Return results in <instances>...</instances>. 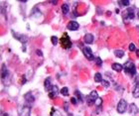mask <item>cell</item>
I'll return each mask as SVG.
<instances>
[{"mask_svg":"<svg viewBox=\"0 0 139 116\" xmlns=\"http://www.w3.org/2000/svg\"><path fill=\"white\" fill-rule=\"evenodd\" d=\"M60 42H61V46L64 48V49L66 50H68V49H71L72 46H73V44H72V41H71V39L69 37V35L67 33H65L63 37H62L60 39Z\"/></svg>","mask_w":139,"mask_h":116,"instance_id":"1","label":"cell"},{"mask_svg":"<svg viewBox=\"0 0 139 116\" xmlns=\"http://www.w3.org/2000/svg\"><path fill=\"white\" fill-rule=\"evenodd\" d=\"M124 70H125V72L130 75H134L136 74V66L135 65L131 62H126L125 65H124Z\"/></svg>","mask_w":139,"mask_h":116,"instance_id":"2","label":"cell"},{"mask_svg":"<svg viewBox=\"0 0 139 116\" xmlns=\"http://www.w3.org/2000/svg\"><path fill=\"white\" fill-rule=\"evenodd\" d=\"M85 98H87V102H88V106L93 105V104H94V101L98 98L97 90L92 91V92H90V93H89V94H88Z\"/></svg>","mask_w":139,"mask_h":116,"instance_id":"3","label":"cell"},{"mask_svg":"<svg viewBox=\"0 0 139 116\" xmlns=\"http://www.w3.org/2000/svg\"><path fill=\"white\" fill-rule=\"evenodd\" d=\"M30 113H31V109L29 106H27V105L20 106V107L18 108V115L19 116H30Z\"/></svg>","mask_w":139,"mask_h":116,"instance_id":"4","label":"cell"},{"mask_svg":"<svg viewBox=\"0 0 139 116\" xmlns=\"http://www.w3.org/2000/svg\"><path fill=\"white\" fill-rule=\"evenodd\" d=\"M116 109H117V112L120 113V114L125 112L126 109H127V102H126V100L125 99H120V100H119Z\"/></svg>","mask_w":139,"mask_h":116,"instance_id":"5","label":"cell"},{"mask_svg":"<svg viewBox=\"0 0 139 116\" xmlns=\"http://www.w3.org/2000/svg\"><path fill=\"white\" fill-rule=\"evenodd\" d=\"M83 53H84V57L87 58L88 61H92V60L94 59L93 54V52H92V49H90L89 47H84L83 48Z\"/></svg>","mask_w":139,"mask_h":116,"instance_id":"6","label":"cell"},{"mask_svg":"<svg viewBox=\"0 0 139 116\" xmlns=\"http://www.w3.org/2000/svg\"><path fill=\"white\" fill-rule=\"evenodd\" d=\"M132 95H133V97L139 98V77H136L135 79V87L133 89Z\"/></svg>","mask_w":139,"mask_h":116,"instance_id":"7","label":"cell"},{"mask_svg":"<svg viewBox=\"0 0 139 116\" xmlns=\"http://www.w3.org/2000/svg\"><path fill=\"white\" fill-rule=\"evenodd\" d=\"M68 29L70 31H76V30H78L80 25H79V23L78 22H76V21H70V23L68 24Z\"/></svg>","mask_w":139,"mask_h":116,"instance_id":"8","label":"cell"},{"mask_svg":"<svg viewBox=\"0 0 139 116\" xmlns=\"http://www.w3.org/2000/svg\"><path fill=\"white\" fill-rule=\"evenodd\" d=\"M13 36L15 37L17 40H19L20 42H22L23 44L24 43H26L27 41H28V37L27 36H25V35H21V34H17V33H14L13 32Z\"/></svg>","mask_w":139,"mask_h":116,"instance_id":"9","label":"cell"},{"mask_svg":"<svg viewBox=\"0 0 139 116\" xmlns=\"http://www.w3.org/2000/svg\"><path fill=\"white\" fill-rule=\"evenodd\" d=\"M93 34H85L84 35V43L85 44H93Z\"/></svg>","mask_w":139,"mask_h":116,"instance_id":"10","label":"cell"},{"mask_svg":"<svg viewBox=\"0 0 139 116\" xmlns=\"http://www.w3.org/2000/svg\"><path fill=\"white\" fill-rule=\"evenodd\" d=\"M57 94H58V87H57V85H54V86H53V88L49 91V97L51 99L56 98Z\"/></svg>","mask_w":139,"mask_h":116,"instance_id":"11","label":"cell"},{"mask_svg":"<svg viewBox=\"0 0 139 116\" xmlns=\"http://www.w3.org/2000/svg\"><path fill=\"white\" fill-rule=\"evenodd\" d=\"M44 86H45V89L46 90H48V91H50L52 88H53V85L52 84V83H51V79L50 77H48V79H46V80H45V83H44Z\"/></svg>","mask_w":139,"mask_h":116,"instance_id":"12","label":"cell"},{"mask_svg":"<svg viewBox=\"0 0 139 116\" xmlns=\"http://www.w3.org/2000/svg\"><path fill=\"white\" fill-rule=\"evenodd\" d=\"M24 98H25V100L27 101V102H34L35 101V97H34V95H33L31 92H28L25 94V96H24Z\"/></svg>","mask_w":139,"mask_h":116,"instance_id":"13","label":"cell"},{"mask_svg":"<svg viewBox=\"0 0 139 116\" xmlns=\"http://www.w3.org/2000/svg\"><path fill=\"white\" fill-rule=\"evenodd\" d=\"M111 67H112L113 70H115V71H117V72H120V71L123 70V66H122L120 64H117V62H114V64H112Z\"/></svg>","mask_w":139,"mask_h":116,"instance_id":"14","label":"cell"},{"mask_svg":"<svg viewBox=\"0 0 139 116\" xmlns=\"http://www.w3.org/2000/svg\"><path fill=\"white\" fill-rule=\"evenodd\" d=\"M137 112H138V108H137V106H136L135 104L132 103V104L129 105V113L135 115Z\"/></svg>","mask_w":139,"mask_h":116,"instance_id":"15","label":"cell"},{"mask_svg":"<svg viewBox=\"0 0 139 116\" xmlns=\"http://www.w3.org/2000/svg\"><path fill=\"white\" fill-rule=\"evenodd\" d=\"M69 11H70V6L68 5V4L64 3L63 5H62V12H63L64 15H66V14H68Z\"/></svg>","mask_w":139,"mask_h":116,"instance_id":"16","label":"cell"},{"mask_svg":"<svg viewBox=\"0 0 139 116\" xmlns=\"http://www.w3.org/2000/svg\"><path fill=\"white\" fill-rule=\"evenodd\" d=\"M94 81H95V83H101V81H102V75H101V74L97 72V74L94 75Z\"/></svg>","mask_w":139,"mask_h":116,"instance_id":"17","label":"cell"},{"mask_svg":"<svg viewBox=\"0 0 139 116\" xmlns=\"http://www.w3.org/2000/svg\"><path fill=\"white\" fill-rule=\"evenodd\" d=\"M126 18H128V19H133L134 18V12H133L132 9H128V10H127Z\"/></svg>","mask_w":139,"mask_h":116,"instance_id":"18","label":"cell"},{"mask_svg":"<svg viewBox=\"0 0 139 116\" xmlns=\"http://www.w3.org/2000/svg\"><path fill=\"white\" fill-rule=\"evenodd\" d=\"M114 55H115L117 58H122L124 56V52L121 50H115L114 51Z\"/></svg>","mask_w":139,"mask_h":116,"instance_id":"19","label":"cell"},{"mask_svg":"<svg viewBox=\"0 0 139 116\" xmlns=\"http://www.w3.org/2000/svg\"><path fill=\"white\" fill-rule=\"evenodd\" d=\"M75 94L76 95V97H78V100L80 101V102H83L84 101V97H83V95H81V93L80 92L79 90H76L75 91Z\"/></svg>","mask_w":139,"mask_h":116,"instance_id":"20","label":"cell"},{"mask_svg":"<svg viewBox=\"0 0 139 116\" xmlns=\"http://www.w3.org/2000/svg\"><path fill=\"white\" fill-rule=\"evenodd\" d=\"M61 93L65 96H68L69 95V88L67 87V86H65V87H63L61 89Z\"/></svg>","mask_w":139,"mask_h":116,"instance_id":"21","label":"cell"},{"mask_svg":"<svg viewBox=\"0 0 139 116\" xmlns=\"http://www.w3.org/2000/svg\"><path fill=\"white\" fill-rule=\"evenodd\" d=\"M94 62H95V65H97V66H102V61H101V59L100 58H95L94 59Z\"/></svg>","mask_w":139,"mask_h":116,"instance_id":"22","label":"cell"},{"mask_svg":"<svg viewBox=\"0 0 139 116\" xmlns=\"http://www.w3.org/2000/svg\"><path fill=\"white\" fill-rule=\"evenodd\" d=\"M101 104H102V99H101V98H99V97L94 101V105L97 106V107H99V106L101 105Z\"/></svg>","mask_w":139,"mask_h":116,"instance_id":"23","label":"cell"},{"mask_svg":"<svg viewBox=\"0 0 139 116\" xmlns=\"http://www.w3.org/2000/svg\"><path fill=\"white\" fill-rule=\"evenodd\" d=\"M51 42H52V44H53V45L56 46L57 44H58V38H57L56 36H53V37L51 38Z\"/></svg>","mask_w":139,"mask_h":116,"instance_id":"24","label":"cell"},{"mask_svg":"<svg viewBox=\"0 0 139 116\" xmlns=\"http://www.w3.org/2000/svg\"><path fill=\"white\" fill-rule=\"evenodd\" d=\"M128 49H129V51H130V52H136V51H137V50H136V47H135V45H134L133 43H131V44L129 45V48H128Z\"/></svg>","mask_w":139,"mask_h":116,"instance_id":"25","label":"cell"},{"mask_svg":"<svg viewBox=\"0 0 139 116\" xmlns=\"http://www.w3.org/2000/svg\"><path fill=\"white\" fill-rule=\"evenodd\" d=\"M119 4H121V5H123V6H129L130 1H128V0H125V1H119Z\"/></svg>","mask_w":139,"mask_h":116,"instance_id":"26","label":"cell"},{"mask_svg":"<svg viewBox=\"0 0 139 116\" xmlns=\"http://www.w3.org/2000/svg\"><path fill=\"white\" fill-rule=\"evenodd\" d=\"M101 84H102L103 86H105V87H108V86H109V81L105 80V79H102V81H101Z\"/></svg>","mask_w":139,"mask_h":116,"instance_id":"27","label":"cell"},{"mask_svg":"<svg viewBox=\"0 0 139 116\" xmlns=\"http://www.w3.org/2000/svg\"><path fill=\"white\" fill-rule=\"evenodd\" d=\"M71 102L73 103V104H76V102H78V100H76V97H72L71 98Z\"/></svg>","mask_w":139,"mask_h":116,"instance_id":"28","label":"cell"},{"mask_svg":"<svg viewBox=\"0 0 139 116\" xmlns=\"http://www.w3.org/2000/svg\"><path fill=\"white\" fill-rule=\"evenodd\" d=\"M36 54L39 56V57H42V56H43V53H42L41 50H37V51H36Z\"/></svg>","mask_w":139,"mask_h":116,"instance_id":"29","label":"cell"},{"mask_svg":"<svg viewBox=\"0 0 139 116\" xmlns=\"http://www.w3.org/2000/svg\"><path fill=\"white\" fill-rule=\"evenodd\" d=\"M65 109H66V111H68L69 109H68V102H66L65 103Z\"/></svg>","mask_w":139,"mask_h":116,"instance_id":"30","label":"cell"},{"mask_svg":"<svg viewBox=\"0 0 139 116\" xmlns=\"http://www.w3.org/2000/svg\"><path fill=\"white\" fill-rule=\"evenodd\" d=\"M136 56L139 58V50H137V51H136Z\"/></svg>","mask_w":139,"mask_h":116,"instance_id":"31","label":"cell"},{"mask_svg":"<svg viewBox=\"0 0 139 116\" xmlns=\"http://www.w3.org/2000/svg\"><path fill=\"white\" fill-rule=\"evenodd\" d=\"M51 3H52V4H57V3H58V2H57V1H52Z\"/></svg>","mask_w":139,"mask_h":116,"instance_id":"32","label":"cell"},{"mask_svg":"<svg viewBox=\"0 0 139 116\" xmlns=\"http://www.w3.org/2000/svg\"><path fill=\"white\" fill-rule=\"evenodd\" d=\"M3 116H10V115H9L8 113H4V114H3Z\"/></svg>","mask_w":139,"mask_h":116,"instance_id":"33","label":"cell"},{"mask_svg":"<svg viewBox=\"0 0 139 116\" xmlns=\"http://www.w3.org/2000/svg\"><path fill=\"white\" fill-rule=\"evenodd\" d=\"M138 18H139V12H138Z\"/></svg>","mask_w":139,"mask_h":116,"instance_id":"34","label":"cell"}]
</instances>
